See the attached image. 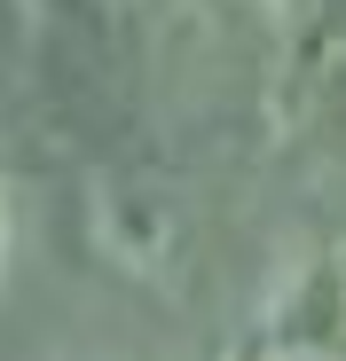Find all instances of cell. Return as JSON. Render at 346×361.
I'll return each mask as SVG.
<instances>
[{
    "instance_id": "6da1fadb",
    "label": "cell",
    "mask_w": 346,
    "mask_h": 361,
    "mask_svg": "<svg viewBox=\"0 0 346 361\" xmlns=\"http://www.w3.org/2000/svg\"><path fill=\"white\" fill-rule=\"evenodd\" d=\"M275 353L283 361H346V275L338 267L299 283V307L275 322Z\"/></svg>"
},
{
    "instance_id": "7a4b0ae2",
    "label": "cell",
    "mask_w": 346,
    "mask_h": 361,
    "mask_svg": "<svg viewBox=\"0 0 346 361\" xmlns=\"http://www.w3.org/2000/svg\"><path fill=\"white\" fill-rule=\"evenodd\" d=\"M0 244H8V212H0Z\"/></svg>"
}]
</instances>
